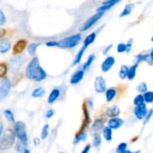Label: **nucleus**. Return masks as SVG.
Returning a JSON list of instances; mask_svg holds the SVG:
<instances>
[{
  "instance_id": "1",
  "label": "nucleus",
  "mask_w": 153,
  "mask_h": 153,
  "mask_svg": "<svg viewBox=\"0 0 153 153\" xmlns=\"http://www.w3.org/2000/svg\"><path fill=\"white\" fill-rule=\"evenodd\" d=\"M25 76L30 80L38 82L46 79L47 73L40 66L38 58L34 57L31 60L25 70Z\"/></svg>"
},
{
  "instance_id": "2",
  "label": "nucleus",
  "mask_w": 153,
  "mask_h": 153,
  "mask_svg": "<svg viewBox=\"0 0 153 153\" xmlns=\"http://www.w3.org/2000/svg\"><path fill=\"white\" fill-rule=\"evenodd\" d=\"M16 137V136L13 130L7 128L0 138V149L5 150L12 147L15 143Z\"/></svg>"
},
{
  "instance_id": "3",
  "label": "nucleus",
  "mask_w": 153,
  "mask_h": 153,
  "mask_svg": "<svg viewBox=\"0 0 153 153\" xmlns=\"http://www.w3.org/2000/svg\"><path fill=\"white\" fill-rule=\"evenodd\" d=\"M81 40H82L81 34H73L58 41L57 47L61 48V49H73L79 44Z\"/></svg>"
},
{
  "instance_id": "4",
  "label": "nucleus",
  "mask_w": 153,
  "mask_h": 153,
  "mask_svg": "<svg viewBox=\"0 0 153 153\" xmlns=\"http://www.w3.org/2000/svg\"><path fill=\"white\" fill-rule=\"evenodd\" d=\"M13 131H14L18 140L28 146V135H27L25 124L22 121H17L15 123Z\"/></svg>"
},
{
  "instance_id": "5",
  "label": "nucleus",
  "mask_w": 153,
  "mask_h": 153,
  "mask_svg": "<svg viewBox=\"0 0 153 153\" xmlns=\"http://www.w3.org/2000/svg\"><path fill=\"white\" fill-rule=\"evenodd\" d=\"M25 55H17L16 57H13L10 59V63H9V67H10V70L12 73H16L20 70L21 67L23 66L24 63L25 62Z\"/></svg>"
},
{
  "instance_id": "6",
  "label": "nucleus",
  "mask_w": 153,
  "mask_h": 153,
  "mask_svg": "<svg viewBox=\"0 0 153 153\" xmlns=\"http://www.w3.org/2000/svg\"><path fill=\"white\" fill-rule=\"evenodd\" d=\"M11 88V82L8 78L4 77L0 82V102L3 101L8 95Z\"/></svg>"
},
{
  "instance_id": "7",
  "label": "nucleus",
  "mask_w": 153,
  "mask_h": 153,
  "mask_svg": "<svg viewBox=\"0 0 153 153\" xmlns=\"http://www.w3.org/2000/svg\"><path fill=\"white\" fill-rule=\"evenodd\" d=\"M103 14H104V12H97V13H95L94 15H93L92 16L89 18V19H87L85 22V23L81 26L80 31H88L89 28H91L99 19H101L102 17Z\"/></svg>"
},
{
  "instance_id": "8",
  "label": "nucleus",
  "mask_w": 153,
  "mask_h": 153,
  "mask_svg": "<svg viewBox=\"0 0 153 153\" xmlns=\"http://www.w3.org/2000/svg\"><path fill=\"white\" fill-rule=\"evenodd\" d=\"M94 89L97 94H102L106 91L105 79L102 76H97L94 80Z\"/></svg>"
},
{
  "instance_id": "9",
  "label": "nucleus",
  "mask_w": 153,
  "mask_h": 153,
  "mask_svg": "<svg viewBox=\"0 0 153 153\" xmlns=\"http://www.w3.org/2000/svg\"><path fill=\"white\" fill-rule=\"evenodd\" d=\"M147 112V107H146V105L145 103L137 105L134 110V114L135 115L136 118L140 120L144 119Z\"/></svg>"
},
{
  "instance_id": "10",
  "label": "nucleus",
  "mask_w": 153,
  "mask_h": 153,
  "mask_svg": "<svg viewBox=\"0 0 153 153\" xmlns=\"http://www.w3.org/2000/svg\"><path fill=\"white\" fill-rule=\"evenodd\" d=\"M115 58L113 56H108L104 60L101 65V70L103 73H107L115 64Z\"/></svg>"
},
{
  "instance_id": "11",
  "label": "nucleus",
  "mask_w": 153,
  "mask_h": 153,
  "mask_svg": "<svg viewBox=\"0 0 153 153\" xmlns=\"http://www.w3.org/2000/svg\"><path fill=\"white\" fill-rule=\"evenodd\" d=\"M121 0H105L102 2V5L100 6L99 8H97V12H105L106 10H109L110 8H111L113 6H114L115 4L117 2H119Z\"/></svg>"
},
{
  "instance_id": "12",
  "label": "nucleus",
  "mask_w": 153,
  "mask_h": 153,
  "mask_svg": "<svg viewBox=\"0 0 153 153\" xmlns=\"http://www.w3.org/2000/svg\"><path fill=\"white\" fill-rule=\"evenodd\" d=\"M124 124V120L121 118L117 117H112L108 122V126L112 129H118L120 128Z\"/></svg>"
},
{
  "instance_id": "13",
  "label": "nucleus",
  "mask_w": 153,
  "mask_h": 153,
  "mask_svg": "<svg viewBox=\"0 0 153 153\" xmlns=\"http://www.w3.org/2000/svg\"><path fill=\"white\" fill-rule=\"evenodd\" d=\"M27 46V41L25 40H19L14 44L13 48V53L18 55L24 51Z\"/></svg>"
},
{
  "instance_id": "14",
  "label": "nucleus",
  "mask_w": 153,
  "mask_h": 153,
  "mask_svg": "<svg viewBox=\"0 0 153 153\" xmlns=\"http://www.w3.org/2000/svg\"><path fill=\"white\" fill-rule=\"evenodd\" d=\"M85 72V70L82 69V70H79L75 73H73V76L70 78V84L71 85H77L78 83H79L83 79Z\"/></svg>"
},
{
  "instance_id": "15",
  "label": "nucleus",
  "mask_w": 153,
  "mask_h": 153,
  "mask_svg": "<svg viewBox=\"0 0 153 153\" xmlns=\"http://www.w3.org/2000/svg\"><path fill=\"white\" fill-rule=\"evenodd\" d=\"M11 48V43L10 40L6 38L0 40V53H7Z\"/></svg>"
},
{
  "instance_id": "16",
  "label": "nucleus",
  "mask_w": 153,
  "mask_h": 153,
  "mask_svg": "<svg viewBox=\"0 0 153 153\" xmlns=\"http://www.w3.org/2000/svg\"><path fill=\"white\" fill-rule=\"evenodd\" d=\"M120 109L116 105L111 106V107H109L106 110V115H107V117H108L110 118L118 117L120 115Z\"/></svg>"
},
{
  "instance_id": "17",
  "label": "nucleus",
  "mask_w": 153,
  "mask_h": 153,
  "mask_svg": "<svg viewBox=\"0 0 153 153\" xmlns=\"http://www.w3.org/2000/svg\"><path fill=\"white\" fill-rule=\"evenodd\" d=\"M60 95H61V91H59L57 88H55V89L52 90V91L49 94V97L47 99V101L49 104H53L55 101H57L58 98L60 97Z\"/></svg>"
},
{
  "instance_id": "18",
  "label": "nucleus",
  "mask_w": 153,
  "mask_h": 153,
  "mask_svg": "<svg viewBox=\"0 0 153 153\" xmlns=\"http://www.w3.org/2000/svg\"><path fill=\"white\" fill-rule=\"evenodd\" d=\"M83 113H84V121L82 123V126L81 128V131H84L85 128H86L87 126L91 122V119H90V114L89 112H88V108H86L85 105H84L83 106Z\"/></svg>"
},
{
  "instance_id": "19",
  "label": "nucleus",
  "mask_w": 153,
  "mask_h": 153,
  "mask_svg": "<svg viewBox=\"0 0 153 153\" xmlns=\"http://www.w3.org/2000/svg\"><path fill=\"white\" fill-rule=\"evenodd\" d=\"M87 137H88V134H87L86 131L84 130V131H80L75 137L74 140H73V143L75 145L78 144L80 142H84L87 140Z\"/></svg>"
},
{
  "instance_id": "20",
  "label": "nucleus",
  "mask_w": 153,
  "mask_h": 153,
  "mask_svg": "<svg viewBox=\"0 0 153 153\" xmlns=\"http://www.w3.org/2000/svg\"><path fill=\"white\" fill-rule=\"evenodd\" d=\"M117 95V90L114 88H110L105 91V99L108 102H111Z\"/></svg>"
},
{
  "instance_id": "21",
  "label": "nucleus",
  "mask_w": 153,
  "mask_h": 153,
  "mask_svg": "<svg viewBox=\"0 0 153 153\" xmlns=\"http://www.w3.org/2000/svg\"><path fill=\"white\" fill-rule=\"evenodd\" d=\"M103 128H104V123L100 119L96 120L92 125V129L98 134L99 132L102 131Z\"/></svg>"
},
{
  "instance_id": "22",
  "label": "nucleus",
  "mask_w": 153,
  "mask_h": 153,
  "mask_svg": "<svg viewBox=\"0 0 153 153\" xmlns=\"http://www.w3.org/2000/svg\"><path fill=\"white\" fill-rule=\"evenodd\" d=\"M139 64L137 63H134V64H133L131 67H129L128 69V79L129 81H132L133 79L135 78L136 73H137V69L138 67Z\"/></svg>"
},
{
  "instance_id": "23",
  "label": "nucleus",
  "mask_w": 153,
  "mask_h": 153,
  "mask_svg": "<svg viewBox=\"0 0 153 153\" xmlns=\"http://www.w3.org/2000/svg\"><path fill=\"white\" fill-rule=\"evenodd\" d=\"M87 48L88 47L83 46H82V48H81L80 49H79V52H78L77 55H76V58H75L74 61H73V66L77 65V64H79V63L81 62L82 57H83V55H84V54H85V50H86Z\"/></svg>"
},
{
  "instance_id": "24",
  "label": "nucleus",
  "mask_w": 153,
  "mask_h": 153,
  "mask_svg": "<svg viewBox=\"0 0 153 153\" xmlns=\"http://www.w3.org/2000/svg\"><path fill=\"white\" fill-rule=\"evenodd\" d=\"M96 37H97V33L96 32H93L91 33V34H89V35H88L85 37V40H84L83 46L88 47L90 45L92 44V43L95 41Z\"/></svg>"
},
{
  "instance_id": "25",
  "label": "nucleus",
  "mask_w": 153,
  "mask_h": 153,
  "mask_svg": "<svg viewBox=\"0 0 153 153\" xmlns=\"http://www.w3.org/2000/svg\"><path fill=\"white\" fill-rule=\"evenodd\" d=\"M102 135L106 141H111L112 138H113V137H112V128H110L108 126L107 127H104L102 130Z\"/></svg>"
},
{
  "instance_id": "26",
  "label": "nucleus",
  "mask_w": 153,
  "mask_h": 153,
  "mask_svg": "<svg viewBox=\"0 0 153 153\" xmlns=\"http://www.w3.org/2000/svg\"><path fill=\"white\" fill-rule=\"evenodd\" d=\"M45 94H46V91H45L44 88L40 87V88H36L32 91L31 96L34 98H40V97H43Z\"/></svg>"
},
{
  "instance_id": "27",
  "label": "nucleus",
  "mask_w": 153,
  "mask_h": 153,
  "mask_svg": "<svg viewBox=\"0 0 153 153\" xmlns=\"http://www.w3.org/2000/svg\"><path fill=\"white\" fill-rule=\"evenodd\" d=\"M128 67L126 65H122L121 66L119 72V76L121 79L124 80L128 77Z\"/></svg>"
},
{
  "instance_id": "28",
  "label": "nucleus",
  "mask_w": 153,
  "mask_h": 153,
  "mask_svg": "<svg viewBox=\"0 0 153 153\" xmlns=\"http://www.w3.org/2000/svg\"><path fill=\"white\" fill-rule=\"evenodd\" d=\"M133 7H134V5L131 4H126V5L125 6V7H124L123 10V11L121 12L120 16V17H124V16L129 15L130 13H131V11H132Z\"/></svg>"
},
{
  "instance_id": "29",
  "label": "nucleus",
  "mask_w": 153,
  "mask_h": 153,
  "mask_svg": "<svg viewBox=\"0 0 153 153\" xmlns=\"http://www.w3.org/2000/svg\"><path fill=\"white\" fill-rule=\"evenodd\" d=\"M95 58H96V56L94 55H91L89 57H88L87 61L83 65V70H85V71H87V70H89V68L91 67V64H92V63L94 62Z\"/></svg>"
},
{
  "instance_id": "30",
  "label": "nucleus",
  "mask_w": 153,
  "mask_h": 153,
  "mask_svg": "<svg viewBox=\"0 0 153 153\" xmlns=\"http://www.w3.org/2000/svg\"><path fill=\"white\" fill-rule=\"evenodd\" d=\"M127 148H128V144L127 143H121L118 145L117 148L116 149V152L117 153H126V152H131L130 151L127 150Z\"/></svg>"
},
{
  "instance_id": "31",
  "label": "nucleus",
  "mask_w": 153,
  "mask_h": 153,
  "mask_svg": "<svg viewBox=\"0 0 153 153\" xmlns=\"http://www.w3.org/2000/svg\"><path fill=\"white\" fill-rule=\"evenodd\" d=\"M40 46L39 43H31L30 45H28V52L30 55L31 56H34L36 53V51H37V47Z\"/></svg>"
},
{
  "instance_id": "32",
  "label": "nucleus",
  "mask_w": 153,
  "mask_h": 153,
  "mask_svg": "<svg viewBox=\"0 0 153 153\" xmlns=\"http://www.w3.org/2000/svg\"><path fill=\"white\" fill-rule=\"evenodd\" d=\"M149 58V55L148 54H139L138 55L136 56V62L137 64H140L141 62H145L147 61V60Z\"/></svg>"
},
{
  "instance_id": "33",
  "label": "nucleus",
  "mask_w": 153,
  "mask_h": 153,
  "mask_svg": "<svg viewBox=\"0 0 153 153\" xmlns=\"http://www.w3.org/2000/svg\"><path fill=\"white\" fill-rule=\"evenodd\" d=\"M4 114L7 120L10 121V123H15L14 115H13V112L9 110V109H6V110L4 111Z\"/></svg>"
},
{
  "instance_id": "34",
  "label": "nucleus",
  "mask_w": 153,
  "mask_h": 153,
  "mask_svg": "<svg viewBox=\"0 0 153 153\" xmlns=\"http://www.w3.org/2000/svg\"><path fill=\"white\" fill-rule=\"evenodd\" d=\"M49 126L48 124L43 126V128H42L41 134H40V137H41L42 140H45L49 136Z\"/></svg>"
},
{
  "instance_id": "35",
  "label": "nucleus",
  "mask_w": 153,
  "mask_h": 153,
  "mask_svg": "<svg viewBox=\"0 0 153 153\" xmlns=\"http://www.w3.org/2000/svg\"><path fill=\"white\" fill-rule=\"evenodd\" d=\"M133 102H134V105L137 106L139 105H141L143 103L145 102L144 97H143V95L142 94H138V95L136 96L134 98V100H133Z\"/></svg>"
},
{
  "instance_id": "36",
  "label": "nucleus",
  "mask_w": 153,
  "mask_h": 153,
  "mask_svg": "<svg viewBox=\"0 0 153 153\" xmlns=\"http://www.w3.org/2000/svg\"><path fill=\"white\" fill-rule=\"evenodd\" d=\"M144 100L146 103H152L153 102V92L152 91H146L143 94Z\"/></svg>"
},
{
  "instance_id": "37",
  "label": "nucleus",
  "mask_w": 153,
  "mask_h": 153,
  "mask_svg": "<svg viewBox=\"0 0 153 153\" xmlns=\"http://www.w3.org/2000/svg\"><path fill=\"white\" fill-rule=\"evenodd\" d=\"M102 144V137L99 134H97L94 137V140H93V145H94V147L98 148L100 147V145Z\"/></svg>"
},
{
  "instance_id": "38",
  "label": "nucleus",
  "mask_w": 153,
  "mask_h": 153,
  "mask_svg": "<svg viewBox=\"0 0 153 153\" xmlns=\"http://www.w3.org/2000/svg\"><path fill=\"white\" fill-rule=\"evenodd\" d=\"M26 148H27V145H25V143H22V142L20 141V140H18L17 143H16V145H15V149H16V151H18V152H24V150H25Z\"/></svg>"
},
{
  "instance_id": "39",
  "label": "nucleus",
  "mask_w": 153,
  "mask_h": 153,
  "mask_svg": "<svg viewBox=\"0 0 153 153\" xmlns=\"http://www.w3.org/2000/svg\"><path fill=\"white\" fill-rule=\"evenodd\" d=\"M137 91L141 94H144L146 91H147V85H146V82H140L137 86Z\"/></svg>"
},
{
  "instance_id": "40",
  "label": "nucleus",
  "mask_w": 153,
  "mask_h": 153,
  "mask_svg": "<svg viewBox=\"0 0 153 153\" xmlns=\"http://www.w3.org/2000/svg\"><path fill=\"white\" fill-rule=\"evenodd\" d=\"M127 50H128V48H127L126 43H121L117 45V51L118 53H123V52H127Z\"/></svg>"
},
{
  "instance_id": "41",
  "label": "nucleus",
  "mask_w": 153,
  "mask_h": 153,
  "mask_svg": "<svg viewBox=\"0 0 153 153\" xmlns=\"http://www.w3.org/2000/svg\"><path fill=\"white\" fill-rule=\"evenodd\" d=\"M7 71V67L4 63L0 64V77H4Z\"/></svg>"
},
{
  "instance_id": "42",
  "label": "nucleus",
  "mask_w": 153,
  "mask_h": 153,
  "mask_svg": "<svg viewBox=\"0 0 153 153\" xmlns=\"http://www.w3.org/2000/svg\"><path fill=\"white\" fill-rule=\"evenodd\" d=\"M153 114V109H150L149 111H148L147 114H146V117H145V120H144V123H146L147 122H149V120L151 119Z\"/></svg>"
},
{
  "instance_id": "43",
  "label": "nucleus",
  "mask_w": 153,
  "mask_h": 153,
  "mask_svg": "<svg viewBox=\"0 0 153 153\" xmlns=\"http://www.w3.org/2000/svg\"><path fill=\"white\" fill-rule=\"evenodd\" d=\"M6 22V17L4 13H3V11L1 10H0V26L2 25H4Z\"/></svg>"
},
{
  "instance_id": "44",
  "label": "nucleus",
  "mask_w": 153,
  "mask_h": 153,
  "mask_svg": "<svg viewBox=\"0 0 153 153\" xmlns=\"http://www.w3.org/2000/svg\"><path fill=\"white\" fill-rule=\"evenodd\" d=\"M54 114H55V111H54L53 109H49V110L46 112V117L49 119V118L52 117L54 116Z\"/></svg>"
},
{
  "instance_id": "45",
  "label": "nucleus",
  "mask_w": 153,
  "mask_h": 153,
  "mask_svg": "<svg viewBox=\"0 0 153 153\" xmlns=\"http://www.w3.org/2000/svg\"><path fill=\"white\" fill-rule=\"evenodd\" d=\"M46 45L49 47H55L58 46V41H49L46 43Z\"/></svg>"
},
{
  "instance_id": "46",
  "label": "nucleus",
  "mask_w": 153,
  "mask_h": 153,
  "mask_svg": "<svg viewBox=\"0 0 153 153\" xmlns=\"http://www.w3.org/2000/svg\"><path fill=\"white\" fill-rule=\"evenodd\" d=\"M132 44H133V40H132V39H131V40H128V43H126L127 48H128V50H127V52H129L130 49H131V46H132Z\"/></svg>"
},
{
  "instance_id": "47",
  "label": "nucleus",
  "mask_w": 153,
  "mask_h": 153,
  "mask_svg": "<svg viewBox=\"0 0 153 153\" xmlns=\"http://www.w3.org/2000/svg\"><path fill=\"white\" fill-rule=\"evenodd\" d=\"M91 144H88L86 146H85V149L82 150V153H88V152H89V151L91 150Z\"/></svg>"
},
{
  "instance_id": "48",
  "label": "nucleus",
  "mask_w": 153,
  "mask_h": 153,
  "mask_svg": "<svg viewBox=\"0 0 153 153\" xmlns=\"http://www.w3.org/2000/svg\"><path fill=\"white\" fill-rule=\"evenodd\" d=\"M111 47H112V45H109V46H108V47H106L105 49V50L103 51V54H104V55H106V54L108 52V51L111 49Z\"/></svg>"
},
{
  "instance_id": "49",
  "label": "nucleus",
  "mask_w": 153,
  "mask_h": 153,
  "mask_svg": "<svg viewBox=\"0 0 153 153\" xmlns=\"http://www.w3.org/2000/svg\"><path fill=\"white\" fill-rule=\"evenodd\" d=\"M3 129H4V127H3L2 123H0V138H1V135H2Z\"/></svg>"
},
{
  "instance_id": "50",
  "label": "nucleus",
  "mask_w": 153,
  "mask_h": 153,
  "mask_svg": "<svg viewBox=\"0 0 153 153\" xmlns=\"http://www.w3.org/2000/svg\"><path fill=\"white\" fill-rule=\"evenodd\" d=\"M149 58H150L151 61L153 62V48L152 49V50H151L150 54H149Z\"/></svg>"
},
{
  "instance_id": "51",
  "label": "nucleus",
  "mask_w": 153,
  "mask_h": 153,
  "mask_svg": "<svg viewBox=\"0 0 153 153\" xmlns=\"http://www.w3.org/2000/svg\"><path fill=\"white\" fill-rule=\"evenodd\" d=\"M34 144H35V145H38L39 143H40V140H39L38 138H35V139H34Z\"/></svg>"
},
{
  "instance_id": "52",
  "label": "nucleus",
  "mask_w": 153,
  "mask_h": 153,
  "mask_svg": "<svg viewBox=\"0 0 153 153\" xmlns=\"http://www.w3.org/2000/svg\"><path fill=\"white\" fill-rule=\"evenodd\" d=\"M152 42H153V37H152Z\"/></svg>"
}]
</instances>
